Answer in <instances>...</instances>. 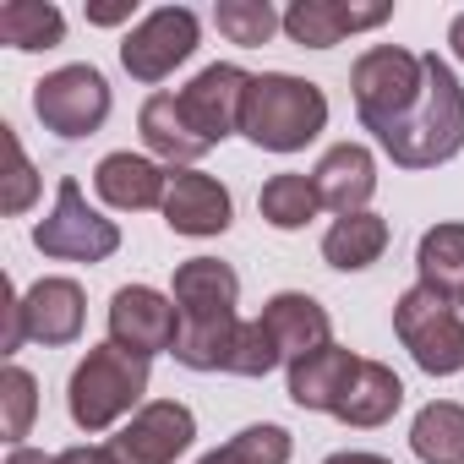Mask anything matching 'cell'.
Listing matches in <instances>:
<instances>
[{
	"label": "cell",
	"instance_id": "cell-9",
	"mask_svg": "<svg viewBox=\"0 0 464 464\" xmlns=\"http://www.w3.org/2000/svg\"><path fill=\"white\" fill-rule=\"evenodd\" d=\"M180 339V306L175 295H159L148 285H121L110 301V344L153 361L159 350H175Z\"/></svg>",
	"mask_w": 464,
	"mask_h": 464
},
{
	"label": "cell",
	"instance_id": "cell-30",
	"mask_svg": "<svg viewBox=\"0 0 464 464\" xmlns=\"http://www.w3.org/2000/svg\"><path fill=\"white\" fill-rule=\"evenodd\" d=\"M279 361H285V350H279V339L268 334V323H263V317H257V323H241V339H236V355H229V372H236V377H268Z\"/></svg>",
	"mask_w": 464,
	"mask_h": 464
},
{
	"label": "cell",
	"instance_id": "cell-18",
	"mask_svg": "<svg viewBox=\"0 0 464 464\" xmlns=\"http://www.w3.org/2000/svg\"><path fill=\"white\" fill-rule=\"evenodd\" d=\"M355 366H361V355H350L344 344H323V350L290 361V399L301 410H328L334 415L350 377H355Z\"/></svg>",
	"mask_w": 464,
	"mask_h": 464
},
{
	"label": "cell",
	"instance_id": "cell-26",
	"mask_svg": "<svg viewBox=\"0 0 464 464\" xmlns=\"http://www.w3.org/2000/svg\"><path fill=\"white\" fill-rule=\"evenodd\" d=\"M257 208H263V218H268L274 229H301V224H312V218H317L323 197H317L312 175H295V169H285V175H274V180L263 186Z\"/></svg>",
	"mask_w": 464,
	"mask_h": 464
},
{
	"label": "cell",
	"instance_id": "cell-16",
	"mask_svg": "<svg viewBox=\"0 0 464 464\" xmlns=\"http://www.w3.org/2000/svg\"><path fill=\"white\" fill-rule=\"evenodd\" d=\"M82 317H88V301L77 279H39L23 295V328L39 344H72L82 334Z\"/></svg>",
	"mask_w": 464,
	"mask_h": 464
},
{
	"label": "cell",
	"instance_id": "cell-24",
	"mask_svg": "<svg viewBox=\"0 0 464 464\" xmlns=\"http://www.w3.org/2000/svg\"><path fill=\"white\" fill-rule=\"evenodd\" d=\"M415 268H420V285H426V290L464 295V224H437V229H426L420 246H415Z\"/></svg>",
	"mask_w": 464,
	"mask_h": 464
},
{
	"label": "cell",
	"instance_id": "cell-38",
	"mask_svg": "<svg viewBox=\"0 0 464 464\" xmlns=\"http://www.w3.org/2000/svg\"><path fill=\"white\" fill-rule=\"evenodd\" d=\"M459 301H464V295H459Z\"/></svg>",
	"mask_w": 464,
	"mask_h": 464
},
{
	"label": "cell",
	"instance_id": "cell-36",
	"mask_svg": "<svg viewBox=\"0 0 464 464\" xmlns=\"http://www.w3.org/2000/svg\"><path fill=\"white\" fill-rule=\"evenodd\" d=\"M323 464H393V459H382V453H334Z\"/></svg>",
	"mask_w": 464,
	"mask_h": 464
},
{
	"label": "cell",
	"instance_id": "cell-15",
	"mask_svg": "<svg viewBox=\"0 0 464 464\" xmlns=\"http://www.w3.org/2000/svg\"><path fill=\"white\" fill-rule=\"evenodd\" d=\"M312 186L323 197V208H334L339 218L344 213H366L372 191H377V159L361 148V142H339L317 159L312 169Z\"/></svg>",
	"mask_w": 464,
	"mask_h": 464
},
{
	"label": "cell",
	"instance_id": "cell-14",
	"mask_svg": "<svg viewBox=\"0 0 464 464\" xmlns=\"http://www.w3.org/2000/svg\"><path fill=\"white\" fill-rule=\"evenodd\" d=\"M229 213H236V202H229V191L202 175V169H175L169 175V191H164V224L175 229V236H224L229 229Z\"/></svg>",
	"mask_w": 464,
	"mask_h": 464
},
{
	"label": "cell",
	"instance_id": "cell-6",
	"mask_svg": "<svg viewBox=\"0 0 464 464\" xmlns=\"http://www.w3.org/2000/svg\"><path fill=\"white\" fill-rule=\"evenodd\" d=\"M393 334L404 339V350L415 355L420 372H431V377L464 372V317H459L453 295L426 290V285L404 290L393 301Z\"/></svg>",
	"mask_w": 464,
	"mask_h": 464
},
{
	"label": "cell",
	"instance_id": "cell-17",
	"mask_svg": "<svg viewBox=\"0 0 464 464\" xmlns=\"http://www.w3.org/2000/svg\"><path fill=\"white\" fill-rule=\"evenodd\" d=\"M93 191L110 208H121V213H142V208H164L169 175L153 159H142V153H110L93 169Z\"/></svg>",
	"mask_w": 464,
	"mask_h": 464
},
{
	"label": "cell",
	"instance_id": "cell-22",
	"mask_svg": "<svg viewBox=\"0 0 464 464\" xmlns=\"http://www.w3.org/2000/svg\"><path fill=\"white\" fill-rule=\"evenodd\" d=\"M382 252H388V218H377V213H344L328 236H323V257H328L339 274L372 268Z\"/></svg>",
	"mask_w": 464,
	"mask_h": 464
},
{
	"label": "cell",
	"instance_id": "cell-1",
	"mask_svg": "<svg viewBox=\"0 0 464 464\" xmlns=\"http://www.w3.org/2000/svg\"><path fill=\"white\" fill-rule=\"evenodd\" d=\"M236 295L241 279L218 257H191L175 268V306H180V339H175V361L191 372H229L241 339V317H236Z\"/></svg>",
	"mask_w": 464,
	"mask_h": 464
},
{
	"label": "cell",
	"instance_id": "cell-8",
	"mask_svg": "<svg viewBox=\"0 0 464 464\" xmlns=\"http://www.w3.org/2000/svg\"><path fill=\"white\" fill-rule=\"evenodd\" d=\"M34 115L55 137H93L110 121V82L93 66H61L34 88Z\"/></svg>",
	"mask_w": 464,
	"mask_h": 464
},
{
	"label": "cell",
	"instance_id": "cell-37",
	"mask_svg": "<svg viewBox=\"0 0 464 464\" xmlns=\"http://www.w3.org/2000/svg\"><path fill=\"white\" fill-rule=\"evenodd\" d=\"M448 44H453V55H459V61H464V12H459V17H453V28H448Z\"/></svg>",
	"mask_w": 464,
	"mask_h": 464
},
{
	"label": "cell",
	"instance_id": "cell-13",
	"mask_svg": "<svg viewBox=\"0 0 464 464\" xmlns=\"http://www.w3.org/2000/svg\"><path fill=\"white\" fill-rule=\"evenodd\" d=\"M393 17L388 0H372V6H355V0H295L285 12V34L306 50H328L339 44L344 34H366V28H382Z\"/></svg>",
	"mask_w": 464,
	"mask_h": 464
},
{
	"label": "cell",
	"instance_id": "cell-31",
	"mask_svg": "<svg viewBox=\"0 0 464 464\" xmlns=\"http://www.w3.org/2000/svg\"><path fill=\"white\" fill-rule=\"evenodd\" d=\"M0 148H6V191H0V213H23L39 197V175H34V164H28V153H23L12 126H0Z\"/></svg>",
	"mask_w": 464,
	"mask_h": 464
},
{
	"label": "cell",
	"instance_id": "cell-7",
	"mask_svg": "<svg viewBox=\"0 0 464 464\" xmlns=\"http://www.w3.org/2000/svg\"><path fill=\"white\" fill-rule=\"evenodd\" d=\"M34 246H39L44 257H61V263H104V257H115V246H121V229H115V218H99V213L88 208L82 186L66 175L61 191H55L50 218L34 224Z\"/></svg>",
	"mask_w": 464,
	"mask_h": 464
},
{
	"label": "cell",
	"instance_id": "cell-35",
	"mask_svg": "<svg viewBox=\"0 0 464 464\" xmlns=\"http://www.w3.org/2000/svg\"><path fill=\"white\" fill-rule=\"evenodd\" d=\"M6 464H55L50 453H39V448H12L6 453Z\"/></svg>",
	"mask_w": 464,
	"mask_h": 464
},
{
	"label": "cell",
	"instance_id": "cell-27",
	"mask_svg": "<svg viewBox=\"0 0 464 464\" xmlns=\"http://www.w3.org/2000/svg\"><path fill=\"white\" fill-rule=\"evenodd\" d=\"M213 23H218V34L229 39V44H268L279 28H285V17L268 6V0H218L213 6Z\"/></svg>",
	"mask_w": 464,
	"mask_h": 464
},
{
	"label": "cell",
	"instance_id": "cell-21",
	"mask_svg": "<svg viewBox=\"0 0 464 464\" xmlns=\"http://www.w3.org/2000/svg\"><path fill=\"white\" fill-rule=\"evenodd\" d=\"M137 126H142V142H148L159 159H169V164H191V159L208 153V142L191 131V121H186V110H180V93H153V99L142 104Z\"/></svg>",
	"mask_w": 464,
	"mask_h": 464
},
{
	"label": "cell",
	"instance_id": "cell-10",
	"mask_svg": "<svg viewBox=\"0 0 464 464\" xmlns=\"http://www.w3.org/2000/svg\"><path fill=\"white\" fill-rule=\"evenodd\" d=\"M191 50H197V17H191L186 6H159V12H148V17L126 34L121 61H126V72H131L137 82H164Z\"/></svg>",
	"mask_w": 464,
	"mask_h": 464
},
{
	"label": "cell",
	"instance_id": "cell-12",
	"mask_svg": "<svg viewBox=\"0 0 464 464\" xmlns=\"http://www.w3.org/2000/svg\"><path fill=\"white\" fill-rule=\"evenodd\" d=\"M246 88H252V77H246L241 66H208V72H197V77L180 88V110H186L191 131H197L208 148L224 142L229 131H241Z\"/></svg>",
	"mask_w": 464,
	"mask_h": 464
},
{
	"label": "cell",
	"instance_id": "cell-2",
	"mask_svg": "<svg viewBox=\"0 0 464 464\" xmlns=\"http://www.w3.org/2000/svg\"><path fill=\"white\" fill-rule=\"evenodd\" d=\"M420 66H426V82H420L415 110H410L393 131L377 137L382 153H388L393 164H404V169L448 164V159L464 148V88H459L453 66L437 61V55H420Z\"/></svg>",
	"mask_w": 464,
	"mask_h": 464
},
{
	"label": "cell",
	"instance_id": "cell-23",
	"mask_svg": "<svg viewBox=\"0 0 464 464\" xmlns=\"http://www.w3.org/2000/svg\"><path fill=\"white\" fill-rule=\"evenodd\" d=\"M410 448L420 464H464V404L453 399L426 404L410 426Z\"/></svg>",
	"mask_w": 464,
	"mask_h": 464
},
{
	"label": "cell",
	"instance_id": "cell-20",
	"mask_svg": "<svg viewBox=\"0 0 464 464\" xmlns=\"http://www.w3.org/2000/svg\"><path fill=\"white\" fill-rule=\"evenodd\" d=\"M399 404H404V382L393 377V366H382V361H361L334 415H339L344 426H382V420H393Z\"/></svg>",
	"mask_w": 464,
	"mask_h": 464
},
{
	"label": "cell",
	"instance_id": "cell-32",
	"mask_svg": "<svg viewBox=\"0 0 464 464\" xmlns=\"http://www.w3.org/2000/svg\"><path fill=\"white\" fill-rule=\"evenodd\" d=\"M0 323H6V334H0V350H23V339H28V328H23V295H17V285L12 279H0Z\"/></svg>",
	"mask_w": 464,
	"mask_h": 464
},
{
	"label": "cell",
	"instance_id": "cell-28",
	"mask_svg": "<svg viewBox=\"0 0 464 464\" xmlns=\"http://www.w3.org/2000/svg\"><path fill=\"white\" fill-rule=\"evenodd\" d=\"M202 464H290V431L285 426H246L218 453H208Z\"/></svg>",
	"mask_w": 464,
	"mask_h": 464
},
{
	"label": "cell",
	"instance_id": "cell-11",
	"mask_svg": "<svg viewBox=\"0 0 464 464\" xmlns=\"http://www.w3.org/2000/svg\"><path fill=\"white\" fill-rule=\"evenodd\" d=\"M191 437H197L191 410L175 399H153L121 426V437H110V453L121 464H175V453H186Z\"/></svg>",
	"mask_w": 464,
	"mask_h": 464
},
{
	"label": "cell",
	"instance_id": "cell-3",
	"mask_svg": "<svg viewBox=\"0 0 464 464\" xmlns=\"http://www.w3.org/2000/svg\"><path fill=\"white\" fill-rule=\"evenodd\" d=\"M323 126H328V99H323L317 82L290 77V72H263V77H252L246 104H241V131H246L257 148H268V153H295V148H306Z\"/></svg>",
	"mask_w": 464,
	"mask_h": 464
},
{
	"label": "cell",
	"instance_id": "cell-4",
	"mask_svg": "<svg viewBox=\"0 0 464 464\" xmlns=\"http://www.w3.org/2000/svg\"><path fill=\"white\" fill-rule=\"evenodd\" d=\"M142 393H148V361L121 344H93L66 382V410L82 431H110L121 415H131V404H142Z\"/></svg>",
	"mask_w": 464,
	"mask_h": 464
},
{
	"label": "cell",
	"instance_id": "cell-34",
	"mask_svg": "<svg viewBox=\"0 0 464 464\" xmlns=\"http://www.w3.org/2000/svg\"><path fill=\"white\" fill-rule=\"evenodd\" d=\"M126 17H131V0H121V6H88V23H99V28H115Z\"/></svg>",
	"mask_w": 464,
	"mask_h": 464
},
{
	"label": "cell",
	"instance_id": "cell-25",
	"mask_svg": "<svg viewBox=\"0 0 464 464\" xmlns=\"http://www.w3.org/2000/svg\"><path fill=\"white\" fill-rule=\"evenodd\" d=\"M66 39V17L50 0H6L0 6V44L12 50H55Z\"/></svg>",
	"mask_w": 464,
	"mask_h": 464
},
{
	"label": "cell",
	"instance_id": "cell-33",
	"mask_svg": "<svg viewBox=\"0 0 464 464\" xmlns=\"http://www.w3.org/2000/svg\"><path fill=\"white\" fill-rule=\"evenodd\" d=\"M55 464H121L110 448H66V453H55Z\"/></svg>",
	"mask_w": 464,
	"mask_h": 464
},
{
	"label": "cell",
	"instance_id": "cell-19",
	"mask_svg": "<svg viewBox=\"0 0 464 464\" xmlns=\"http://www.w3.org/2000/svg\"><path fill=\"white\" fill-rule=\"evenodd\" d=\"M263 323H268V334L279 339L285 361H301V355H312V350L334 344L328 312H323L312 295H301V290H285V295H274V301H268V312H263Z\"/></svg>",
	"mask_w": 464,
	"mask_h": 464
},
{
	"label": "cell",
	"instance_id": "cell-29",
	"mask_svg": "<svg viewBox=\"0 0 464 464\" xmlns=\"http://www.w3.org/2000/svg\"><path fill=\"white\" fill-rule=\"evenodd\" d=\"M34 415H39V382H34V372L6 366V372H0V426H6V437L17 448L34 431Z\"/></svg>",
	"mask_w": 464,
	"mask_h": 464
},
{
	"label": "cell",
	"instance_id": "cell-5",
	"mask_svg": "<svg viewBox=\"0 0 464 464\" xmlns=\"http://www.w3.org/2000/svg\"><path fill=\"white\" fill-rule=\"evenodd\" d=\"M420 82H426V66H420V55H410V50H399V44H372V50L355 61V72H350V88H355L361 126H366L372 137L393 131V126H399V121L415 110V99H420Z\"/></svg>",
	"mask_w": 464,
	"mask_h": 464
}]
</instances>
